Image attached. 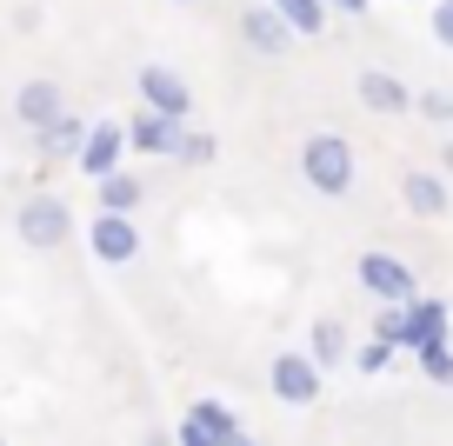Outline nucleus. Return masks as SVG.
I'll return each mask as SVG.
<instances>
[{"mask_svg":"<svg viewBox=\"0 0 453 446\" xmlns=\"http://www.w3.org/2000/svg\"><path fill=\"white\" fill-rule=\"evenodd\" d=\"M400 313H407V340H400V347H413V353H420V347H440V340L453 334L447 300H434V293H413Z\"/></svg>","mask_w":453,"mask_h":446,"instance_id":"nucleus-9","label":"nucleus"},{"mask_svg":"<svg viewBox=\"0 0 453 446\" xmlns=\"http://www.w3.org/2000/svg\"><path fill=\"white\" fill-rule=\"evenodd\" d=\"M320 366H313V353L307 347H287V353H273V366H267V387H273V400L280 406H313L320 400Z\"/></svg>","mask_w":453,"mask_h":446,"instance_id":"nucleus-3","label":"nucleus"},{"mask_svg":"<svg viewBox=\"0 0 453 446\" xmlns=\"http://www.w3.org/2000/svg\"><path fill=\"white\" fill-rule=\"evenodd\" d=\"M34 140H41L47 160H73V154H81V140H87V120H81V113H60V120H47Z\"/></svg>","mask_w":453,"mask_h":446,"instance_id":"nucleus-16","label":"nucleus"},{"mask_svg":"<svg viewBox=\"0 0 453 446\" xmlns=\"http://www.w3.org/2000/svg\"><path fill=\"white\" fill-rule=\"evenodd\" d=\"M426 7H434V0H426Z\"/></svg>","mask_w":453,"mask_h":446,"instance_id":"nucleus-29","label":"nucleus"},{"mask_svg":"<svg viewBox=\"0 0 453 446\" xmlns=\"http://www.w3.org/2000/svg\"><path fill=\"white\" fill-rule=\"evenodd\" d=\"M134 87H141V107L167 113V120H187V113H194V87H187L180 67H160V60H147V67L134 73Z\"/></svg>","mask_w":453,"mask_h":446,"instance_id":"nucleus-5","label":"nucleus"},{"mask_svg":"<svg viewBox=\"0 0 453 446\" xmlns=\"http://www.w3.org/2000/svg\"><path fill=\"white\" fill-rule=\"evenodd\" d=\"M173 7H194V0H173Z\"/></svg>","mask_w":453,"mask_h":446,"instance_id":"nucleus-28","label":"nucleus"},{"mask_svg":"<svg viewBox=\"0 0 453 446\" xmlns=\"http://www.w3.org/2000/svg\"><path fill=\"white\" fill-rule=\"evenodd\" d=\"M447 167H453V140H447Z\"/></svg>","mask_w":453,"mask_h":446,"instance_id":"nucleus-27","label":"nucleus"},{"mask_svg":"<svg viewBox=\"0 0 453 446\" xmlns=\"http://www.w3.org/2000/svg\"><path fill=\"white\" fill-rule=\"evenodd\" d=\"M14 234L27 240V247H67L73 240V213H67V200L60 194H27L20 200V213H14Z\"/></svg>","mask_w":453,"mask_h":446,"instance_id":"nucleus-2","label":"nucleus"},{"mask_svg":"<svg viewBox=\"0 0 453 446\" xmlns=\"http://www.w3.org/2000/svg\"><path fill=\"white\" fill-rule=\"evenodd\" d=\"M354 173H360V160H354V140L347 134H307L300 140V181L313 187L320 200H340V194H354Z\"/></svg>","mask_w":453,"mask_h":446,"instance_id":"nucleus-1","label":"nucleus"},{"mask_svg":"<svg viewBox=\"0 0 453 446\" xmlns=\"http://www.w3.org/2000/svg\"><path fill=\"white\" fill-rule=\"evenodd\" d=\"M367 7H373V0H326V14H354V20L367 14Z\"/></svg>","mask_w":453,"mask_h":446,"instance_id":"nucleus-25","label":"nucleus"},{"mask_svg":"<svg viewBox=\"0 0 453 446\" xmlns=\"http://www.w3.org/2000/svg\"><path fill=\"white\" fill-rule=\"evenodd\" d=\"M413 113L434 127H453V94H440V87H426V94H413Z\"/></svg>","mask_w":453,"mask_h":446,"instance_id":"nucleus-21","label":"nucleus"},{"mask_svg":"<svg viewBox=\"0 0 453 446\" xmlns=\"http://www.w3.org/2000/svg\"><path fill=\"white\" fill-rule=\"evenodd\" d=\"M267 7H273L294 34H326V20H334V14H326V0H267Z\"/></svg>","mask_w":453,"mask_h":446,"instance_id":"nucleus-18","label":"nucleus"},{"mask_svg":"<svg viewBox=\"0 0 453 446\" xmlns=\"http://www.w3.org/2000/svg\"><path fill=\"white\" fill-rule=\"evenodd\" d=\"M354 94H360L367 113H387V120H394V113H413V87L400 81V73H387V67H367L354 81Z\"/></svg>","mask_w":453,"mask_h":446,"instance_id":"nucleus-10","label":"nucleus"},{"mask_svg":"<svg viewBox=\"0 0 453 446\" xmlns=\"http://www.w3.org/2000/svg\"><path fill=\"white\" fill-rule=\"evenodd\" d=\"M226 433H241V419L220 400H194V413L180 419V446H226Z\"/></svg>","mask_w":453,"mask_h":446,"instance_id":"nucleus-14","label":"nucleus"},{"mask_svg":"<svg viewBox=\"0 0 453 446\" xmlns=\"http://www.w3.org/2000/svg\"><path fill=\"white\" fill-rule=\"evenodd\" d=\"M434 41L453 54V0H434Z\"/></svg>","mask_w":453,"mask_h":446,"instance_id":"nucleus-24","label":"nucleus"},{"mask_svg":"<svg viewBox=\"0 0 453 446\" xmlns=\"http://www.w3.org/2000/svg\"><path fill=\"white\" fill-rule=\"evenodd\" d=\"M307 353H313V366H320V373H326V366H340V360H347V327H340V320H313Z\"/></svg>","mask_w":453,"mask_h":446,"instance_id":"nucleus-17","label":"nucleus"},{"mask_svg":"<svg viewBox=\"0 0 453 446\" xmlns=\"http://www.w3.org/2000/svg\"><path fill=\"white\" fill-rule=\"evenodd\" d=\"M226 446H260V440H247V433H226Z\"/></svg>","mask_w":453,"mask_h":446,"instance_id":"nucleus-26","label":"nucleus"},{"mask_svg":"<svg viewBox=\"0 0 453 446\" xmlns=\"http://www.w3.org/2000/svg\"><path fill=\"white\" fill-rule=\"evenodd\" d=\"M241 41H247V47H254V54H260V60H280V54H287V47H294V41H300V34H294V27H287V20H280V14H273V7H247V14H241Z\"/></svg>","mask_w":453,"mask_h":446,"instance_id":"nucleus-11","label":"nucleus"},{"mask_svg":"<svg viewBox=\"0 0 453 446\" xmlns=\"http://www.w3.org/2000/svg\"><path fill=\"white\" fill-rule=\"evenodd\" d=\"M14 113H20V127H27V134H41L47 120H60V113H67V94H60V81H20Z\"/></svg>","mask_w":453,"mask_h":446,"instance_id":"nucleus-13","label":"nucleus"},{"mask_svg":"<svg viewBox=\"0 0 453 446\" xmlns=\"http://www.w3.org/2000/svg\"><path fill=\"white\" fill-rule=\"evenodd\" d=\"M173 160H187V167H213V160H220V140H213L207 127H180V147H173Z\"/></svg>","mask_w":453,"mask_h":446,"instance_id":"nucleus-19","label":"nucleus"},{"mask_svg":"<svg viewBox=\"0 0 453 446\" xmlns=\"http://www.w3.org/2000/svg\"><path fill=\"white\" fill-rule=\"evenodd\" d=\"M0 446H7V440H0Z\"/></svg>","mask_w":453,"mask_h":446,"instance_id":"nucleus-30","label":"nucleus"},{"mask_svg":"<svg viewBox=\"0 0 453 446\" xmlns=\"http://www.w3.org/2000/svg\"><path fill=\"white\" fill-rule=\"evenodd\" d=\"M394 353H400V347H387V340H380V334H373V340H367V347H360V353H354V366H360V373H387V360H394Z\"/></svg>","mask_w":453,"mask_h":446,"instance_id":"nucleus-22","label":"nucleus"},{"mask_svg":"<svg viewBox=\"0 0 453 446\" xmlns=\"http://www.w3.org/2000/svg\"><path fill=\"white\" fill-rule=\"evenodd\" d=\"M360 293H373V300H380V307H407L413 293H420V280H413V266L407 260H394V253H360Z\"/></svg>","mask_w":453,"mask_h":446,"instance_id":"nucleus-4","label":"nucleus"},{"mask_svg":"<svg viewBox=\"0 0 453 446\" xmlns=\"http://www.w3.org/2000/svg\"><path fill=\"white\" fill-rule=\"evenodd\" d=\"M373 334H380L387 347H400V340H407V313H400V307H380V320H373Z\"/></svg>","mask_w":453,"mask_h":446,"instance_id":"nucleus-23","label":"nucleus"},{"mask_svg":"<svg viewBox=\"0 0 453 446\" xmlns=\"http://www.w3.org/2000/svg\"><path fill=\"white\" fill-rule=\"evenodd\" d=\"M413 360H420V373L434 380V387H453V347L447 340H440V347H420Z\"/></svg>","mask_w":453,"mask_h":446,"instance_id":"nucleus-20","label":"nucleus"},{"mask_svg":"<svg viewBox=\"0 0 453 446\" xmlns=\"http://www.w3.org/2000/svg\"><path fill=\"white\" fill-rule=\"evenodd\" d=\"M94 200H100V213H141L147 207V181H134V173H100L94 181Z\"/></svg>","mask_w":453,"mask_h":446,"instance_id":"nucleus-15","label":"nucleus"},{"mask_svg":"<svg viewBox=\"0 0 453 446\" xmlns=\"http://www.w3.org/2000/svg\"><path fill=\"white\" fill-rule=\"evenodd\" d=\"M127 160V120H94L81 140V154H73V167L87 173V181H100V173H113Z\"/></svg>","mask_w":453,"mask_h":446,"instance_id":"nucleus-6","label":"nucleus"},{"mask_svg":"<svg viewBox=\"0 0 453 446\" xmlns=\"http://www.w3.org/2000/svg\"><path fill=\"white\" fill-rule=\"evenodd\" d=\"M400 200H407V213H413V220H440V213L453 207V187H447V173L413 167L407 181H400Z\"/></svg>","mask_w":453,"mask_h":446,"instance_id":"nucleus-12","label":"nucleus"},{"mask_svg":"<svg viewBox=\"0 0 453 446\" xmlns=\"http://www.w3.org/2000/svg\"><path fill=\"white\" fill-rule=\"evenodd\" d=\"M87 247H94V260H107V266L141 260V227H134V213H94Z\"/></svg>","mask_w":453,"mask_h":446,"instance_id":"nucleus-7","label":"nucleus"},{"mask_svg":"<svg viewBox=\"0 0 453 446\" xmlns=\"http://www.w3.org/2000/svg\"><path fill=\"white\" fill-rule=\"evenodd\" d=\"M180 127L187 120H167V113L141 107L127 120V154H147V160H173V147H180Z\"/></svg>","mask_w":453,"mask_h":446,"instance_id":"nucleus-8","label":"nucleus"}]
</instances>
